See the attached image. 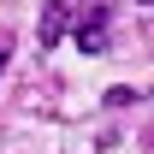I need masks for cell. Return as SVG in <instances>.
Masks as SVG:
<instances>
[{
	"instance_id": "cell-1",
	"label": "cell",
	"mask_w": 154,
	"mask_h": 154,
	"mask_svg": "<svg viewBox=\"0 0 154 154\" xmlns=\"http://www.w3.org/2000/svg\"><path fill=\"white\" fill-rule=\"evenodd\" d=\"M107 18H113V0H48L36 42H42V54L59 48L65 36H77L83 48H107Z\"/></svg>"
},
{
	"instance_id": "cell-2",
	"label": "cell",
	"mask_w": 154,
	"mask_h": 154,
	"mask_svg": "<svg viewBox=\"0 0 154 154\" xmlns=\"http://www.w3.org/2000/svg\"><path fill=\"white\" fill-rule=\"evenodd\" d=\"M0 65H6V42H0Z\"/></svg>"
}]
</instances>
